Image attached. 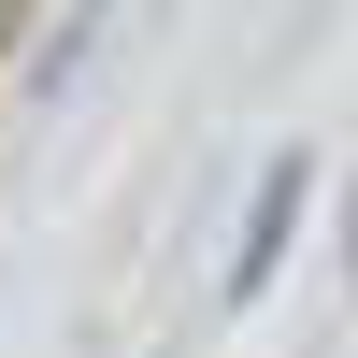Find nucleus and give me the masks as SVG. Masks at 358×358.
Masks as SVG:
<instances>
[{"mask_svg":"<svg viewBox=\"0 0 358 358\" xmlns=\"http://www.w3.org/2000/svg\"><path fill=\"white\" fill-rule=\"evenodd\" d=\"M301 201H315V158H273V172H258L244 229H229V273H215V301H229V315H258V301L287 287V244H301Z\"/></svg>","mask_w":358,"mask_h":358,"instance_id":"obj_1","label":"nucleus"},{"mask_svg":"<svg viewBox=\"0 0 358 358\" xmlns=\"http://www.w3.org/2000/svg\"><path fill=\"white\" fill-rule=\"evenodd\" d=\"M344 244H358V215H344Z\"/></svg>","mask_w":358,"mask_h":358,"instance_id":"obj_2","label":"nucleus"}]
</instances>
